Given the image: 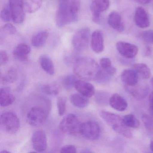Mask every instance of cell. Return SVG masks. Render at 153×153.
Masks as SVG:
<instances>
[{"mask_svg":"<svg viewBox=\"0 0 153 153\" xmlns=\"http://www.w3.org/2000/svg\"><path fill=\"white\" fill-rule=\"evenodd\" d=\"M74 73L77 76L86 81L95 80L100 71V67L92 58H78L74 63Z\"/></svg>","mask_w":153,"mask_h":153,"instance_id":"1","label":"cell"},{"mask_svg":"<svg viewBox=\"0 0 153 153\" xmlns=\"http://www.w3.org/2000/svg\"><path fill=\"white\" fill-rule=\"evenodd\" d=\"M100 115L102 119L111 126L114 131L127 138L132 137L131 131L129 128L124 124L123 119L120 116L105 111H101Z\"/></svg>","mask_w":153,"mask_h":153,"instance_id":"2","label":"cell"},{"mask_svg":"<svg viewBox=\"0 0 153 153\" xmlns=\"http://www.w3.org/2000/svg\"><path fill=\"white\" fill-rule=\"evenodd\" d=\"M78 15L73 13L70 4L62 2L58 7L55 15V22L59 27H63L66 25L77 21Z\"/></svg>","mask_w":153,"mask_h":153,"instance_id":"3","label":"cell"},{"mask_svg":"<svg viewBox=\"0 0 153 153\" xmlns=\"http://www.w3.org/2000/svg\"><path fill=\"white\" fill-rule=\"evenodd\" d=\"M0 122L3 129L10 134L18 131L20 128V123L17 115L12 112H7L1 115Z\"/></svg>","mask_w":153,"mask_h":153,"instance_id":"4","label":"cell"},{"mask_svg":"<svg viewBox=\"0 0 153 153\" xmlns=\"http://www.w3.org/2000/svg\"><path fill=\"white\" fill-rule=\"evenodd\" d=\"M80 125L76 116L70 114L62 119L60 123L59 128L61 131L66 134L75 135L79 133Z\"/></svg>","mask_w":153,"mask_h":153,"instance_id":"5","label":"cell"},{"mask_svg":"<svg viewBox=\"0 0 153 153\" xmlns=\"http://www.w3.org/2000/svg\"><path fill=\"white\" fill-rule=\"evenodd\" d=\"M90 37V30L88 27H84L78 30L73 36L72 43L75 50L83 51L88 48Z\"/></svg>","mask_w":153,"mask_h":153,"instance_id":"6","label":"cell"},{"mask_svg":"<svg viewBox=\"0 0 153 153\" xmlns=\"http://www.w3.org/2000/svg\"><path fill=\"white\" fill-rule=\"evenodd\" d=\"M48 112L41 106H34L31 108L27 116V121L30 125L35 127L41 126L45 122Z\"/></svg>","mask_w":153,"mask_h":153,"instance_id":"7","label":"cell"},{"mask_svg":"<svg viewBox=\"0 0 153 153\" xmlns=\"http://www.w3.org/2000/svg\"><path fill=\"white\" fill-rule=\"evenodd\" d=\"M79 133L87 139L95 140L99 138L101 128L96 122L88 121L80 125Z\"/></svg>","mask_w":153,"mask_h":153,"instance_id":"8","label":"cell"},{"mask_svg":"<svg viewBox=\"0 0 153 153\" xmlns=\"http://www.w3.org/2000/svg\"><path fill=\"white\" fill-rule=\"evenodd\" d=\"M9 6L13 22L16 24L22 23L25 18L22 0H9Z\"/></svg>","mask_w":153,"mask_h":153,"instance_id":"9","label":"cell"},{"mask_svg":"<svg viewBox=\"0 0 153 153\" xmlns=\"http://www.w3.org/2000/svg\"><path fill=\"white\" fill-rule=\"evenodd\" d=\"M110 0H94L90 6V10L93 15V20L99 24L101 20V15L109 8Z\"/></svg>","mask_w":153,"mask_h":153,"instance_id":"10","label":"cell"},{"mask_svg":"<svg viewBox=\"0 0 153 153\" xmlns=\"http://www.w3.org/2000/svg\"><path fill=\"white\" fill-rule=\"evenodd\" d=\"M116 47L122 56L128 59H132L136 57L138 52V48L136 45L123 41L117 42Z\"/></svg>","mask_w":153,"mask_h":153,"instance_id":"11","label":"cell"},{"mask_svg":"<svg viewBox=\"0 0 153 153\" xmlns=\"http://www.w3.org/2000/svg\"><path fill=\"white\" fill-rule=\"evenodd\" d=\"M32 142L33 148L36 151H45L47 146V137L45 132L42 130L36 131L32 135Z\"/></svg>","mask_w":153,"mask_h":153,"instance_id":"12","label":"cell"},{"mask_svg":"<svg viewBox=\"0 0 153 153\" xmlns=\"http://www.w3.org/2000/svg\"><path fill=\"white\" fill-rule=\"evenodd\" d=\"M134 20L137 26L140 28H146L150 25L149 17L145 9L138 7L135 10Z\"/></svg>","mask_w":153,"mask_h":153,"instance_id":"13","label":"cell"},{"mask_svg":"<svg viewBox=\"0 0 153 153\" xmlns=\"http://www.w3.org/2000/svg\"><path fill=\"white\" fill-rule=\"evenodd\" d=\"M74 87L79 94L88 98L92 97L95 92L94 87L92 84L83 80L77 79Z\"/></svg>","mask_w":153,"mask_h":153,"instance_id":"14","label":"cell"},{"mask_svg":"<svg viewBox=\"0 0 153 153\" xmlns=\"http://www.w3.org/2000/svg\"><path fill=\"white\" fill-rule=\"evenodd\" d=\"M91 47L96 53H101L103 51L104 48L103 36L101 31L97 30L92 34Z\"/></svg>","mask_w":153,"mask_h":153,"instance_id":"15","label":"cell"},{"mask_svg":"<svg viewBox=\"0 0 153 153\" xmlns=\"http://www.w3.org/2000/svg\"><path fill=\"white\" fill-rule=\"evenodd\" d=\"M108 23L113 29L119 33H122L125 29L122 20L121 16L117 11H113L109 14Z\"/></svg>","mask_w":153,"mask_h":153,"instance_id":"16","label":"cell"},{"mask_svg":"<svg viewBox=\"0 0 153 153\" xmlns=\"http://www.w3.org/2000/svg\"><path fill=\"white\" fill-rule=\"evenodd\" d=\"M127 91L137 100H141L144 99L148 93V88L145 85H137L132 86H127Z\"/></svg>","mask_w":153,"mask_h":153,"instance_id":"17","label":"cell"},{"mask_svg":"<svg viewBox=\"0 0 153 153\" xmlns=\"http://www.w3.org/2000/svg\"><path fill=\"white\" fill-rule=\"evenodd\" d=\"M121 79L126 86H132L137 84L138 76L134 70H124L121 75Z\"/></svg>","mask_w":153,"mask_h":153,"instance_id":"18","label":"cell"},{"mask_svg":"<svg viewBox=\"0 0 153 153\" xmlns=\"http://www.w3.org/2000/svg\"><path fill=\"white\" fill-rule=\"evenodd\" d=\"M109 103L114 109L119 111H123L128 107L126 100L120 95L115 94L109 99Z\"/></svg>","mask_w":153,"mask_h":153,"instance_id":"19","label":"cell"},{"mask_svg":"<svg viewBox=\"0 0 153 153\" xmlns=\"http://www.w3.org/2000/svg\"><path fill=\"white\" fill-rule=\"evenodd\" d=\"M16 100V97L10 93V89L9 87L1 88L0 90V105L2 107H7L13 103Z\"/></svg>","mask_w":153,"mask_h":153,"instance_id":"20","label":"cell"},{"mask_svg":"<svg viewBox=\"0 0 153 153\" xmlns=\"http://www.w3.org/2000/svg\"><path fill=\"white\" fill-rule=\"evenodd\" d=\"M31 51V48L27 45L20 44L14 49L13 55L17 59L20 61H26L28 59V55Z\"/></svg>","mask_w":153,"mask_h":153,"instance_id":"21","label":"cell"},{"mask_svg":"<svg viewBox=\"0 0 153 153\" xmlns=\"http://www.w3.org/2000/svg\"><path fill=\"white\" fill-rule=\"evenodd\" d=\"M40 64L45 71L50 75H53L55 72V68L51 59L46 55H43L39 59Z\"/></svg>","mask_w":153,"mask_h":153,"instance_id":"22","label":"cell"},{"mask_svg":"<svg viewBox=\"0 0 153 153\" xmlns=\"http://www.w3.org/2000/svg\"><path fill=\"white\" fill-rule=\"evenodd\" d=\"M18 72L15 68H11L4 75L1 74L0 81L2 85H8L15 82L17 79Z\"/></svg>","mask_w":153,"mask_h":153,"instance_id":"23","label":"cell"},{"mask_svg":"<svg viewBox=\"0 0 153 153\" xmlns=\"http://www.w3.org/2000/svg\"><path fill=\"white\" fill-rule=\"evenodd\" d=\"M71 102L76 107L79 108H84L89 103L88 98L80 94H74L70 97Z\"/></svg>","mask_w":153,"mask_h":153,"instance_id":"24","label":"cell"},{"mask_svg":"<svg viewBox=\"0 0 153 153\" xmlns=\"http://www.w3.org/2000/svg\"><path fill=\"white\" fill-rule=\"evenodd\" d=\"M25 11L28 13L36 12L41 8L43 0H22Z\"/></svg>","mask_w":153,"mask_h":153,"instance_id":"25","label":"cell"},{"mask_svg":"<svg viewBox=\"0 0 153 153\" xmlns=\"http://www.w3.org/2000/svg\"><path fill=\"white\" fill-rule=\"evenodd\" d=\"M48 33L46 31H42L34 35L31 39V44L35 47L43 46L48 37Z\"/></svg>","mask_w":153,"mask_h":153,"instance_id":"26","label":"cell"},{"mask_svg":"<svg viewBox=\"0 0 153 153\" xmlns=\"http://www.w3.org/2000/svg\"><path fill=\"white\" fill-rule=\"evenodd\" d=\"M133 70L144 79H148L151 76L150 69L144 63H137L133 65Z\"/></svg>","mask_w":153,"mask_h":153,"instance_id":"27","label":"cell"},{"mask_svg":"<svg viewBox=\"0 0 153 153\" xmlns=\"http://www.w3.org/2000/svg\"><path fill=\"white\" fill-rule=\"evenodd\" d=\"M100 68L102 70L113 76L115 74L117 70L112 65L111 62L107 58H102L100 61Z\"/></svg>","mask_w":153,"mask_h":153,"instance_id":"28","label":"cell"},{"mask_svg":"<svg viewBox=\"0 0 153 153\" xmlns=\"http://www.w3.org/2000/svg\"><path fill=\"white\" fill-rule=\"evenodd\" d=\"M123 119L124 124L128 128H137L140 125L139 121L133 114H127Z\"/></svg>","mask_w":153,"mask_h":153,"instance_id":"29","label":"cell"},{"mask_svg":"<svg viewBox=\"0 0 153 153\" xmlns=\"http://www.w3.org/2000/svg\"><path fill=\"white\" fill-rule=\"evenodd\" d=\"M77 80L76 78L74 75H68L64 78L62 81L63 87L66 90H71L75 86V83Z\"/></svg>","mask_w":153,"mask_h":153,"instance_id":"30","label":"cell"},{"mask_svg":"<svg viewBox=\"0 0 153 153\" xmlns=\"http://www.w3.org/2000/svg\"><path fill=\"white\" fill-rule=\"evenodd\" d=\"M67 99L64 97H60L57 100V105L58 109V113L60 116L64 115L66 111Z\"/></svg>","mask_w":153,"mask_h":153,"instance_id":"31","label":"cell"},{"mask_svg":"<svg viewBox=\"0 0 153 153\" xmlns=\"http://www.w3.org/2000/svg\"><path fill=\"white\" fill-rule=\"evenodd\" d=\"M42 89L44 93L49 95H57L59 93V88L55 85H45Z\"/></svg>","mask_w":153,"mask_h":153,"instance_id":"32","label":"cell"},{"mask_svg":"<svg viewBox=\"0 0 153 153\" xmlns=\"http://www.w3.org/2000/svg\"><path fill=\"white\" fill-rule=\"evenodd\" d=\"M142 120L146 128L150 132H153V118L150 115L144 114Z\"/></svg>","mask_w":153,"mask_h":153,"instance_id":"33","label":"cell"},{"mask_svg":"<svg viewBox=\"0 0 153 153\" xmlns=\"http://www.w3.org/2000/svg\"><path fill=\"white\" fill-rule=\"evenodd\" d=\"M95 100L99 104H106L108 103V95L105 92H98L96 94Z\"/></svg>","mask_w":153,"mask_h":153,"instance_id":"34","label":"cell"},{"mask_svg":"<svg viewBox=\"0 0 153 153\" xmlns=\"http://www.w3.org/2000/svg\"><path fill=\"white\" fill-rule=\"evenodd\" d=\"M1 20L4 22H9L11 19V13L9 6H7L4 7L1 12Z\"/></svg>","mask_w":153,"mask_h":153,"instance_id":"35","label":"cell"},{"mask_svg":"<svg viewBox=\"0 0 153 153\" xmlns=\"http://www.w3.org/2000/svg\"><path fill=\"white\" fill-rule=\"evenodd\" d=\"M1 32L4 34L9 35H13L16 33L17 29L13 25L7 24L4 25L1 28Z\"/></svg>","mask_w":153,"mask_h":153,"instance_id":"36","label":"cell"},{"mask_svg":"<svg viewBox=\"0 0 153 153\" xmlns=\"http://www.w3.org/2000/svg\"><path fill=\"white\" fill-rule=\"evenodd\" d=\"M141 37L146 42L153 44V31L152 30H146L142 32Z\"/></svg>","mask_w":153,"mask_h":153,"instance_id":"37","label":"cell"},{"mask_svg":"<svg viewBox=\"0 0 153 153\" xmlns=\"http://www.w3.org/2000/svg\"><path fill=\"white\" fill-rule=\"evenodd\" d=\"M60 152L62 153H76V148L73 145H68L63 146L61 149Z\"/></svg>","mask_w":153,"mask_h":153,"instance_id":"38","label":"cell"},{"mask_svg":"<svg viewBox=\"0 0 153 153\" xmlns=\"http://www.w3.org/2000/svg\"><path fill=\"white\" fill-rule=\"evenodd\" d=\"M8 57L6 51H1L0 52V66L6 65L8 62Z\"/></svg>","mask_w":153,"mask_h":153,"instance_id":"39","label":"cell"},{"mask_svg":"<svg viewBox=\"0 0 153 153\" xmlns=\"http://www.w3.org/2000/svg\"><path fill=\"white\" fill-rule=\"evenodd\" d=\"M137 2L142 5H146L151 2V0H135Z\"/></svg>","mask_w":153,"mask_h":153,"instance_id":"40","label":"cell"},{"mask_svg":"<svg viewBox=\"0 0 153 153\" xmlns=\"http://www.w3.org/2000/svg\"><path fill=\"white\" fill-rule=\"evenodd\" d=\"M149 101L150 107H153V92L149 94Z\"/></svg>","mask_w":153,"mask_h":153,"instance_id":"41","label":"cell"},{"mask_svg":"<svg viewBox=\"0 0 153 153\" xmlns=\"http://www.w3.org/2000/svg\"><path fill=\"white\" fill-rule=\"evenodd\" d=\"M149 111L150 116L153 118V107H150Z\"/></svg>","mask_w":153,"mask_h":153,"instance_id":"42","label":"cell"},{"mask_svg":"<svg viewBox=\"0 0 153 153\" xmlns=\"http://www.w3.org/2000/svg\"><path fill=\"white\" fill-rule=\"evenodd\" d=\"M150 148L151 151L153 152V139H152V140L150 141Z\"/></svg>","mask_w":153,"mask_h":153,"instance_id":"43","label":"cell"},{"mask_svg":"<svg viewBox=\"0 0 153 153\" xmlns=\"http://www.w3.org/2000/svg\"><path fill=\"white\" fill-rule=\"evenodd\" d=\"M61 1H62V2H68V3H70V2L75 1H76V0H61Z\"/></svg>","mask_w":153,"mask_h":153,"instance_id":"44","label":"cell"},{"mask_svg":"<svg viewBox=\"0 0 153 153\" xmlns=\"http://www.w3.org/2000/svg\"><path fill=\"white\" fill-rule=\"evenodd\" d=\"M10 153V152H9V151H7V150H2V151H1V153Z\"/></svg>","mask_w":153,"mask_h":153,"instance_id":"45","label":"cell"},{"mask_svg":"<svg viewBox=\"0 0 153 153\" xmlns=\"http://www.w3.org/2000/svg\"><path fill=\"white\" fill-rule=\"evenodd\" d=\"M150 84H151V85L152 86V87H153V77H152V78L150 79Z\"/></svg>","mask_w":153,"mask_h":153,"instance_id":"46","label":"cell"}]
</instances>
